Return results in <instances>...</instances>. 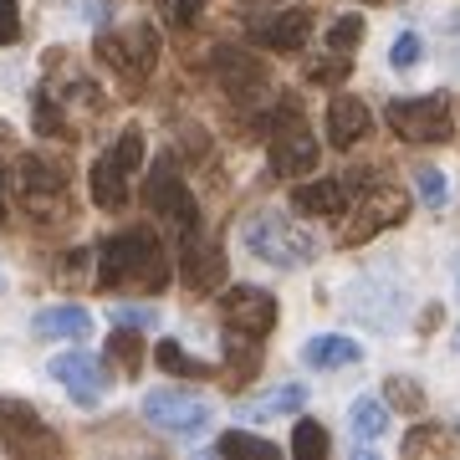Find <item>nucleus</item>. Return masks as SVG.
I'll return each mask as SVG.
<instances>
[{
  "instance_id": "nucleus-9",
  "label": "nucleus",
  "mask_w": 460,
  "mask_h": 460,
  "mask_svg": "<svg viewBox=\"0 0 460 460\" xmlns=\"http://www.w3.org/2000/svg\"><path fill=\"white\" fill-rule=\"evenodd\" d=\"M404 215H410V195H404V190H394V184H363L358 210H353V220L343 226V246H363V241H374L378 230L399 226Z\"/></svg>"
},
{
  "instance_id": "nucleus-1",
  "label": "nucleus",
  "mask_w": 460,
  "mask_h": 460,
  "mask_svg": "<svg viewBox=\"0 0 460 460\" xmlns=\"http://www.w3.org/2000/svg\"><path fill=\"white\" fill-rule=\"evenodd\" d=\"M144 287V292H164L169 287V261L159 235L144 226H128L108 235L98 251V287Z\"/></svg>"
},
{
  "instance_id": "nucleus-3",
  "label": "nucleus",
  "mask_w": 460,
  "mask_h": 460,
  "mask_svg": "<svg viewBox=\"0 0 460 460\" xmlns=\"http://www.w3.org/2000/svg\"><path fill=\"white\" fill-rule=\"evenodd\" d=\"M16 195H21V205L36 215V226L47 220V226H66L72 220V199H66V174L62 169H51L41 154H26L16 164Z\"/></svg>"
},
{
  "instance_id": "nucleus-41",
  "label": "nucleus",
  "mask_w": 460,
  "mask_h": 460,
  "mask_svg": "<svg viewBox=\"0 0 460 460\" xmlns=\"http://www.w3.org/2000/svg\"><path fill=\"white\" fill-rule=\"evenodd\" d=\"M87 5V21H108V0H77V11Z\"/></svg>"
},
{
  "instance_id": "nucleus-11",
  "label": "nucleus",
  "mask_w": 460,
  "mask_h": 460,
  "mask_svg": "<svg viewBox=\"0 0 460 460\" xmlns=\"http://www.w3.org/2000/svg\"><path fill=\"white\" fill-rule=\"evenodd\" d=\"M220 317L230 332H246V338H266L277 328V296L266 287H230L220 296Z\"/></svg>"
},
{
  "instance_id": "nucleus-25",
  "label": "nucleus",
  "mask_w": 460,
  "mask_h": 460,
  "mask_svg": "<svg viewBox=\"0 0 460 460\" xmlns=\"http://www.w3.org/2000/svg\"><path fill=\"white\" fill-rule=\"evenodd\" d=\"M328 450H332L328 429L317 425V420H296V429H292V456L296 460H323Z\"/></svg>"
},
{
  "instance_id": "nucleus-17",
  "label": "nucleus",
  "mask_w": 460,
  "mask_h": 460,
  "mask_svg": "<svg viewBox=\"0 0 460 460\" xmlns=\"http://www.w3.org/2000/svg\"><path fill=\"white\" fill-rule=\"evenodd\" d=\"M292 210L332 220V215L348 210V184L343 180H307V184H296V190H292Z\"/></svg>"
},
{
  "instance_id": "nucleus-7",
  "label": "nucleus",
  "mask_w": 460,
  "mask_h": 460,
  "mask_svg": "<svg viewBox=\"0 0 460 460\" xmlns=\"http://www.w3.org/2000/svg\"><path fill=\"white\" fill-rule=\"evenodd\" d=\"M144 420L164 435L195 440V435L210 429V399L184 394V389H154V394H144Z\"/></svg>"
},
{
  "instance_id": "nucleus-20",
  "label": "nucleus",
  "mask_w": 460,
  "mask_h": 460,
  "mask_svg": "<svg viewBox=\"0 0 460 460\" xmlns=\"http://www.w3.org/2000/svg\"><path fill=\"white\" fill-rule=\"evenodd\" d=\"M36 338H87V332H93V313H87V307H41V313H36Z\"/></svg>"
},
{
  "instance_id": "nucleus-8",
  "label": "nucleus",
  "mask_w": 460,
  "mask_h": 460,
  "mask_svg": "<svg viewBox=\"0 0 460 460\" xmlns=\"http://www.w3.org/2000/svg\"><path fill=\"white\" fill-rule=\"evenodd\" d=\"M144 199H148V210L164 215L180 235H195L199 230V205H195V195L184 190V174L174 169V159H159V164H154V174H148V184H144Z\"/></svg>"
},
{
  "instance_id": "nucleus-30",
  "label": "nucleus",
  "mask_w": 460,
  "mask_h": 460,
  "mask_svg": "<svg viewBox=\"0 0 460 460\" xmlns=\"http://www.w3.org/2000/svg\"><path fill=\"white\" fill-rule=\"evenodd\" d=\"M420 57H425L420 31H399L394 47H389V66H394V72H410V66H420Z\"/></svg>"
},
{
  "instance_id": "nucleus-37",
  "label": "nucleus",
  "mask_w": 460,
  "mask_h": 460,
  "mask_svg": "<svg viewBox=\"0 0 460 460\" xmlns=\"http://www.w3.org/2000/svg\"><path fill=\"white\" fill-rule=\"evenodd\" d=\"M199 5H205V0H174V5H169V21H174V26H195V16H199Z\"/></svg>"
},
{
  "instance_id": "nucleus-35",
  "label": "nucleus",
  "mask_w": 460,
  "mask_h": 460,
  "mask_svg": "<svg viewBox=\"0 0 460 460\" xmlns=\"http://www.w3.org/2000/svg\"><path fill=\"white\" fill-rule=\"evenodd\" d=\"M414 184H420V199H425L429 210H440L445 195H450V190H445V174H440V169H420V174H414Z\"/></svg>"
},
{
  "instance_id": "nucleus-10",
  "label": "nucleus",
  "mask_w": 460,
  "mask_h": 460,
  "mask_svg": "<svg viewBox=\"0 0 460 460\" xmlns=\"http://www.w3.org/2000/svg\"><path fill=\"white\" fill-rule=\"evenodd\" d=\"M0 445L11 456H62V440L47 429L41 410L26 399H0Z\"/></svg>"
},
{
  "instance_id": "nucleus-27",
  "label": "nucleus",
  "mask_w": 460,
  "mask_h": 460,
  "mask_svg": "<svg viewBox=\"0 0 460 460\" xmlns=\"http://www.w3.org/2000/svg\"><path fill=\"white\" fill-rule=\"evenodd\" d=\"M220 456H256V460H277V445L261 440V435H246V429H230V435H220Z\"/></svg>"
},
{
  "instance_id": "nucleus-6",
  "label": "nucleus",
  "mask_w": 460,
  "mask_h": 460,
  "mask_svg": "<svg viewBox=\"0 0 460 460\" xmlns=\"http://www.w3.org/2000/svg\"><path fill=\"white\" fill-rule=\"evenodd\" d=\"M317 169V133L302 123L296 102H281L271 118V174H313Z\"/></svg>"
},
{
  "instance_id": "nucleus-18",
  "label": "nucleus",
  "mask_w": 460,
  "mask_h": 460,
  "mask_svg": "<svg viewBox=\"0 0 460 460\" xmlns=\"http://www.w3.org/2000/svg\"><path fill=\"white\" fill-rule=\"evenodd\" d=\"M307 404V389L302 384H277L256 399H241V420H277V414H296Z\"/></svg>"
},
{
  "instance_id": "nucleus-29",
  "label": "nucleus",
  "mask_w": 460,
  "mask_h": 460,
  "mask_svg": "<svg viewBox=\"0 0 460 460\" xmlns=\"http://www.w3.org/2000/svg\"><path fill=\"white\" fill-rule=\"evenodd\" d=\"M31 118H36V128H41V133H51V138H72V133H66L62 108H57V93H36Z\"/></svg>"
},
{
  "instance_id": "nucleus-24",
  "label": "nucleus",
  "mask_w": 460,
  "mask_h": 460,
  "mask_svg": "<svg viewBox=\"0 0 460 460\" xmlns=\"http://www.w3.org/2000/svg\"><path fill=\"white\" fill-rule=\"evenodd\" d=\"M108 358H113L123 374H138V363H144V338H138V328L118 323V332L108 338Z\"/></svg>"
},
{
  "instance_id": "nucleus-16",
  "label": "nucleus",
  "mask_w": 460,
  "mask_h": 460,
  "mask_svg": "<svg viewBox=\"0 0 460 460\" xmlns=\"http://www.w3.org/2000/svg\"><path fill=\"white\" fill-rule=\"evenodd\" d=\"M215 72H220V83H226L230 98H251V93L266 87V66L256 62V57H246V51H235V47L215 51Z\"/></svg>"
},
{
  "instance_id": "nucleus-2",
  "label": "nucleus",
  "mask_w": 460,
  "mask_h": 460,
  "mask_svg": "<svg viewBox=\"0 0 460 460\" xmlns=\"http://www.w3.org/2000/svg\"><path fill=\"white\" fill-rule=\"evenodd\" d=\"M241 241H246V251L256 256V261L281 266V271H296V266H307L317 256L313 230L296 226V220H287V215H277V210L246 220V226H241Z\"/></svg>"
},
{
  "instance_id": "nucleus-4",
  "label": "nucleus",
  "mask_w": 460,
  "mask_h": 460,
  "mask_svg": "<svg viewBox=\"0 0 460 460\" xmlns=\"http://www.w3.org/2000/svg\"><path fill=\"white\" fill-rule=\"evenodd\" d=\"M98 57L113 66L128 87L148 83L159 66V31L154 26H123V31H102L98 36Z\"/></svg>"
},
{
  "instance_id": "nucleus-40",
  "label": "nucleus",
  "mask_w": 460,
  "mask_h": 460,
  "mask_svg": "<svg viewBox=\"0 0 460 460\" xmlns=\"http://www.w3.org/2000/svg\"><path fill=\"white\" fill-rule=\"evenodd\" d=\"M0 226H11V174L0 164Z\"/></svg>"
},
{
  "instance_id": "nucleus-26",
  "label": "nucleus",
  "mask_w": 460,
  "mask_h": 460,
  "mask_svg": "<svg viewBox=\"0 0 460 460\" xmlns=\"http://www.w3.org/2000/svg\"><path fill=\"white\" fill-rule=\"evenodd\" d=\"M154 358H159V368H169V374H180V378H210V368L190 358V353H184V348L174 343V338H159Z\"/></svg>"
},
{
  "instance_id": "nucleus-19",
  "label": "nucleus",
  "mask_w": 460,
  "mask_h": 460,
  "mask_svg": "<svg viewBox=\"0 0 460 460\" xmlns=\"http://www.w3.org/2000/svg\"><path fill=\"white\" fill-rule=\"evenodd\" d=\"M87 190H93V205L98 210H123L128 205V174L113 159H98V164L87 169Z\"/></svg>"
},
{
  "instance_id": "nucleus-31",
  "label": "nucleus",
  "mask_w": 460,
  "mask_h": 460,
  "mask_svg": "<svg viewBox=\"0 0 460 460\" xmlns=\"http://www.w3.org/2000/svg\"><path fill=\"white\" fill-rule=\"evenodd\" d=\"M108 159H113L123 174H133V169L144 164V133H138V128H123V138L113 144V154H108Z\"/></svg>"
},
{
  "instance_id": "nucleus-33",
  "label": "nucleus",
  "mask_w": 460,
  "mask_h": 460,
  "mask_svg": "<svg viewBox=\"0 0 460 460\" xmlns=\"http://www.w3.org/2000/svg\"><path fill=\"white\" fill-rule=\"evenodd\" d=\"M389 399H394L399 410H410V414L425 410V394H420V384H414V378H404V374L389 378Z\"/></svg>"
},
{
  "instance_id": "nucleus-34",
  "label": "nucleus",
  "mask_w": 460,
  "mask_h": 460,
  "mask_svg": "<svg viewBox=\"0 0 460 460\" xmlns=\"http://www.w3.org/2000/svg\"><path fill=\"white\" fill-rule=\"evenodd\" d=\"M348 77V57H338V51H332L328 62H313L307 66V83H317V87H338Z\"/></svg>"
},
{
  "instance_id": "nucleus-12",
  "label": "nucleus",
  "mask_w": 460,
  "mask_h": 460,
  "mask_svg": "<svg viewBox=\"0 0 460 460\" xmlns=\"http://www.w3.org/2000/svg\"><path fill=\"white\" fill-rule=\"evenodd\" d=\"M51 378H57L77 404H98V399L113 389L102 358H93V353H83V348H77V353H57V358H51Z\"/></svg>"
},
{
  "instance_id": "nucleus-38",
  "label": "nucleus",
  "mask_w": 460,
  "mask_h": 460,
  "mask_svg": "<svg viewBox=\"0 0 460 460\" xmlns=\"http://www.w3.org/2000/svg\"><path fill=\"white\" fill-rule=\"evenodd\" d=\"M87 266H93V251H72L62 261V277L72 281V277H87Z\"/></svg>"
},
{
  "instance_id": "nucleus-28",
  "label": "nucleus",
  "mask_w": 460,
  "mask_h": 460,
  "mask_svg": "<svg viewBox=\"0 0 460 460\" xmlns=\"http://www.w3.org/2000/svg\"><path fill=\"white\" fill-rule=\"evenodd\" d=\"M358 41H363V16L358 11H348V16H338L328 26V51H338V57H348Z\"/></svg>"
},
{
  "instance_id": "nucleus-15",
  "label": "nucleus",
  "mask_w": 460,
  "mask_h": 460,
  "mask_svg": "<svg viewBox=\"0 0 460 460\" xmlns=\"http://www.w3.org/2000/svg\"><path fill=\"white\" fill-rule=\"evenodd\" d=\"M307 36H313V11H302V5L277 11L271 21L256 26V41H261L266 51H302L307 47Z\"/></svg>"
},
{
  "instance_id": "nucleus-39",
  "label": "nucleus",
  "mask_w": 460,
  "mask_h": 460,
  "mask_svg": "<svg viewBox=\"0 0 460 460\" xmlns=\"http://www.w3.org/2000/svg\"><path fill=\"white\" fill-rule=\"evenodd\" d=\"M113 323H128V328H148V323H154V313H148V307H118Z\"/></svg>"
},
{
  "instance_id": "nucleus-13",
  "label": "nucleus",
  "mask_w": 460,
  "mask_h": 460,
  "mask_svg": "<svg viewBox=\"0 0 460 460\" xmlns=\"http://www.w3.org/2000/svg\"><path fill=\"white\" fill-rule=\"evenodd\" d=\"M180 277L190 292H215L226 281V256H220V246L215 241H199V235H184Z\"/></svg>"
},
{
  "instance_id": "nucleus-23",
  "label": "nucleus",
  "mask_w": 460,
  "mask_h": 460,
  "mask_svg": "<svg viewBox=\"0 0 460 460\" xmlns=\"http://www.w3.org/2000/svg\"><path fill=\"white\" fill-rule=\"evenodd\" d=\"M261 338H246V332H230L226 338V368H230V378L226 384H246V378H256V368H261Z\"/></svg>"
},
{
  "instance_id": "nucleus-5",
  "label": "nucleus",
  "mask_w": 460,
  "mask_h": 460,
  "mask_svg": "<svg viewBox=\"0 0 460 460\" xmlns=\"http://www.w3.org/2000/svg\"><path fill=\"white\" fill-rule=\"evenodd\" d=\"M389 128L404 138V144H445L456 133V118H450V98L429 93V98H399L389 102Z\"/></svg>"
},
{
  "instance_id": "nucleus-36",
  "label": "nucleus",
  "mask_w": 460,
  "mask_h": 460,
  "mask_svg": "<svg viewBox=\"0 0 460 460\" xmlns=\"http://www.w3.org/2000/svg\"><path fill=\"white\" fill-rule=\"evenodd\" d=\"M16 41H21V5L0 0V47H16Z\"/></svg>"
},
{
  "instance_id": "nucleus-32",
  "label": "nucleus",
  "mask_w": 460,
  "mask_h": 460,
  "mask_svg": "<svg viewBox=\"0 0 460 460\" xmlns=\"http://www.w3.org/2000/svg\"><path fill=\"white\" fill-rule=\"evenodd\" d=\"M445 445H450V435L440 425H420L404 435V456H425V450H445Z\"/></svg>"
},
{
  "instance_id": "nucleus-22",
  "label": "nucleus",
  "mask_w": 460,
  "mask_h": 460,
  "mask_svg": "<svg viewBox=\"0 0 460 460\" xmlns=\"http://www.w3.org/2000/svg\"><path fill=\"white\" fill-rule=\"evenodd\" d=\"M348 429H353V440L358 445H374L389 435V404L384 399H353V410H348Z\"/></svg>"
},
{
  "instance_id": "nucleus-14",
  "label": "nucleus",
  "mask_w": 460,
  "mask_h": 460,
  "mask_svg": "<svg viewBox=\"0 0 460 460\" xmlns=\"http://www.w3.org/2000/svg\"><path fill=\"white\" fill-rule=\"evenodd\" d=\"M374 133V113H368V102H358L353 93H338L328 102V144L332 148H353L363 144Z\"/></svg>"
},
{
  "instance_id": "nucleus-21",
  "label": "nucleus",
  "mask_w": 460,
  "mask_h": 460,
  "mask_svg": "<svg viewBox=\"0 0 460 460\" xmlns=\"http://www.w3.org/2000/svg\"><path fill=\"white\" fill-rule=\"evenodd\" d=\"M302 358L313 363V368H348V363L363 358V348L353 338H343V332H317L313 343L302 348Z\"/></svg>"
}]
</instances>
